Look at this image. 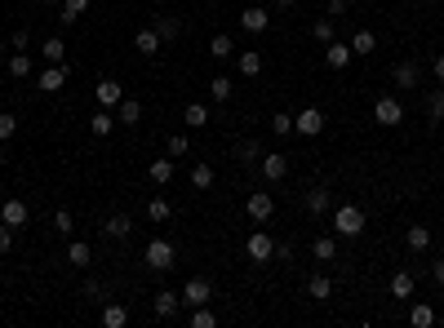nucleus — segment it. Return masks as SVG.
<instances>
[{
    "label": "nucleus",
    "mask_w": 444,
    "mask_h": 328,
    "mask_svg": "<svg viewBox=\"0 0 444 328\" xmlns=\"http://www.w3.org/2000/svg\"><path fill=\"white\" fill-rule=\"evenodd\" d=\"M151 306H155V320H174V315L183 311V293H174V288H160V293L151 297Z\"/></svg>",
    "instance_id": "0eeeda50"
},
{
    "label": "nucleus",
    "mask_w": 444,
    "mask_h": 328,
    "mask_svg": "<svg viewBox=\"0 0 444 328\" xmlns=\"http://www.w3.org/2000/svg\"><path fill=\"white\" fill-rule=\"evenodd\" d=\"M191 187H196V191H209V187H213V164H196V169H191Z\"/></svg>",
    "instance_id": "58836bf2"
},
{
    "label": "nucleus",
    "mask_w": 444,
    "mask_h": 328,
    "mask_svg": "<svg viewBox=\"0 0 444 328\" xmlns=\"http://www.w3.org/2000/svg\"><path fill=\"white\" fill-rule=\"evenodd\" d=\"M147 178H151V187H169V182H174V155H160V160H151Z\"/></svg>",
    "instance_id": "ddd939ff"
},
{
    "label": "nucleus",
    "mask_w": 444,
    "mask_h": 328,
    "mask_svg": "<svg viewBox=\"0 0 444 328\" xmlns=\"http://www.w3.org/2000/svg\"><path fill=\"white\" fill-rule=\"evenodd\" d=\"M27 217H31V209H27V204H22V200H5V204H0V222H9V226H27Z\"/></svg>",
    "instance_id": "9b49d317"
},
{
    "label": "nucleus",
    "mask_w": 444,
    "mask_h": 328,
    "mask_svg": "<svg viewBox=\"0 0 444 328\" xmlns=\"http://www.w3.org/2000/svg\"><path fill=\"white\" fill-rule=\"evenodd\" d=\"M391 76H395V84H400V89H413V84H418V67H413V63H395Z\"/></svg>",
    "instance_id": "473e14b6"
},
{
    "label": "nucleus",
    "mask_w": 444,
    "mask_h": 328,
    "mask_svg": "<svg viewBox=\"0 0 444 328\" xmlns=\"http://www.w3.org/2000/svg\"><path fill=\"white\" fill-rule=\"evenodd\" d=\"M333 235H342V240L365 235V209L360 204H338L333 209Z\"/></svg>",
    "instance_id": "f257e3e1"
},
{
    "label": "nucleus",
    "mask_w": 444,
    "mask_h": 328,
    "mask_svg": "<svg viewBox=\"0 0 444 328\" xmlns=\"http://www.w3.org/2000/svg\"><path fill=\"white\" fill-rule=\"evenodd\" d=\"M293 129L303 133V138H320V133H325V111H320V107H303V111L293 116Z\"/></svg>",
    "instance_id": "7ed1b4c3"
},
{
    "label": "nucleus",
    "mask_w": 444,
    "mask_h": 328,
    "mask_svg": "<svg viewBox=\"0 0 444 328\" xmlns=\"http://www.w3.org/2000/svg\"><path fill=\"white\" fill-rule=\"evenodd\" d=\"M112 129H116V116L107 111V107H102V111H93V116H89V133H93V138H107Z\"/></svg>",
    "instance_id": "5701e85b"
},
{
    "label": "nucleus",
    "mask_w": 444,
    "mask_h": 328,
    "mask_svg": "<svg viewBox=\"0 0 444 328\" xmlns=\"http://www.w3.org/2000/svg\"><path fill=\"white\" fill-rule=\"evenodd\" d=\"M311 36H316V40H333V36H338V27H333V18H316V22H311Z\"/></svg>",
    "instance_id": "79ce46f5"
},
{
    "label": "nucleus",
    "mask_w": 444,
    "mask_h": 328,
    "mask_svg": "<svg viewBox=\"0 0 444 328\" xmlns=\"http://www.w3.org/2000/svg\"><path fill=\"white\" fill-rule=\"evenodd\" d=\"M351 45H342V40H329V49H325V63H329V71H342L346 63H351Z\"/></svg>",
    "instance_id": "dca6fc26"
},
{
    "label": "nucleus",
    "mask_w": 444,
    "mask_h": 328,
    "mask_svg": "<svg viewBox=\"0 0 444 328\" xmlns=\"http://www.w3.org/2000/svg\"><path fill=\"white\" fill-rule=\"evenodd\" d=\"M311 258H316V262H333V258H338V240H333V235H320L316 244H311Z\"/></svg>",
    "instance_id": "b1692460"
},
{
    "label": "nucleus",
    "mask_w": 444,
    "mask_h": 328,
    "mask_svg": "<svg viewBox=\"0 0 444 328\" xmlns=\"http://www.w3.org/2000/svg\"><path fill=\"white\" fill-rule=\"evenodd\" d=\"M9 76H14V80H27V76H31V58L22 54V49L9 58Z\"/></svg>",
    "instance_id": "4c0bfd02"
},
{
    "label": "nucleus",
    "mask_w": 444,
    "mask_h": 328,
    "mask_svg": "<svg viewBox=\"0 0 444 328\" xmlns=\"http://www.w3.org/2000/svg\"><path fill=\"white\" fill-rule=\"evenodd\" d=\"M14 133H18V120L9 116V111H0V142H9Z\"/></svg>",
    "instance_id": "c03bdc74"
},
{
    "label": "nucleus",
    "mask_w": 444,
    "mask_h": 328,
    "mask_svg": "<svg viewBox=\"0 0 444 328\" xmlns=\"http://www.w3.org/2000/svg\"><path fill=\"white\" fill-rule=\"evenodd\" d=\"M258 71H262V54L245 49V54H240V76H258Z\"/></svg>",
    "instance_id": "e433bc0d"
},
{
    "label": "nucleus",
    "mask_w": 444,
    "mask_h": 328,
    "mask_svg": "<svg viewBox=\"0 0 444 328\" xmlns=\"http://www.w3.org/2000/svg\"><path fill=\"white\" fill-rule=\"evenodd\" d=\"M147 217H151V222H169V217H174V204L164 200V196H151V200H147Z\"/></svg>",
    "instance_id": "a878e982"
},
{
    "label": "nucleus",
    "mask_w": 444,
    "mask_h": 328,
    "mask_svg": "<svg viewBox=\"0 0 444 328\" xmlns=\"http://www.w3.org/2000/svg\"><path fill=\"white\" fill-rule=\"evenodd\" d=\"M14 235H18L14 226H9V222H0V253H9V249H14Z\"/></svg>",
    "instance_id": "de8ad7c7"
},
{
    "label": "nucleus",
    "mask_w": 444,
    "mask_h": 328,
    "mask_svg": "<svg viewBox=\"0 0 444 328\" xmlns=\"http://www.w3.org/2000/svg\"><path fill=\"white\" fill-rule=\"evenodd\" d=\"M155 31H160V40H178V36H183V22H178L174 14H160L155 18Z\"/></svg>",
    "instance_id": "cd10ccee"
},
{
    "label": "nucleus",
    "mask_w": 444,
    "mask_h": 328,
    "mask_svg": "<svg viewBox=\"0 0 444 328\" xmlns=\"http://www.w3.org/2000/svg\"><path fill=\"white\" fill-rule=\"evenodd\" d=\"M169 155H174V160H178V155H187V138H183V133H174V138H169Z\"/></svg>",
    "instance_id": "09e8293b"
},
{
    "label": "nucleus",
    "mask_w": 444,
    "mask_h": 328,
    "mask_svg": "<svg viewBox=\"0 0 444 328\" xmlns=\"http://www.w3.org/2000/svg\"><path fill=\"white\" fill-rule=\"evenodd\" d=\"M307 297L329 302V297H333V279H329V275H311V279H307Z\"/></svg>",
    "instance_id": "412c9836"
},
{
    "label": "nucleus",
    "mask_w": 444,
    "mask_h": 328,
    "mask_svg": "<svg viewBox=\"0 0 444 328\" xmlns=\"http://www.w3.org/2000/svg\"><path fill=\"white\" fill-rule=\"evenodd\" d=\"M307 213H329V187H311L307 191Z\"/></svg>",
    "instance_id": "393cba45"
},
{
    "label": "nucleus",
    "mask_w": 444,
    "mask_h": 328,
    "mask_svg": "<svg viewBox=\"0 0 444 328\" xmlns=\"http://www.w3.org/2000/svg\"><path fill=\"white\" fill-rule=\"evenodd\" d=\"M431 279H436V284L444 288V258H440V262H431Z\"/></svg>",
    "instance_id": "8fccbe9b"
},
{
    "label": "nucleus",
    "mask_w": 444,
    "mask_h": 328,
    "mask_svg": "<svg viewBox=\"0 0 444 328\" xmlns=\"http://www.w3.org/2000/svg\"><path fill=\"white\" fill-rule=\"evenodd\" d=\"M209 297H213V284H209L205 275H196V279H187V284H183V306H187V311L209 306Z\"/></svg>",
    "instance_id": "f03ea898"
},
{
    "label": "nucleus",
    "mask_w": 444,
    "mask_h": 328,
    "mask_svg": "<svg viewBox=\"0 0 444 328\" xmlns=\"http://www.w3.org/2000/svg\"><path fill=\"white\" fill-rule=\"evenodd\" d=\"M271 133H275V138H289V133H293V116L289 111H275L271 116Z\"/></svg>",
    "instance_id": "a19ab883"
},
{
    "label": "nucleus",
    "mask_w": 444,
    "mask_h": 328,
    "mask_svg": "<svg viewBox=\"0 0 444 328\" xmlns=\"http://www.w3.org/2000/svg\"><path fill=\"white\" fill-rule=\"evenodd\" d=\"M374 120H378L382 129H395V125L404 120V107H400V98H391V93H387V98H378V102H374Z\"/></svg>",
    "instance_id": "20e7f679"
},
{
    "label": "nucleus",
    "mask_w": 444,
    "mask_h": 328,
    "mask_svg": "<svg viewBox=\"0 0 444 328\" xmlns=\"http://www.w3.org/2000/svg\"><path fill=\"white\" fill-rule=\"evenodd\" d=\"M102 324L107 328H125L129 324V311L120 306V302H112V306H102Z\"/></svg>",
    "instance_id": "2f4dec72"
},
{
    "label": "nucleus",
    "mask_w": 444,
    "mask_h": 328,
    "mask_svg": "<svg viewBox=\"0 0 444 328\" xmlns=\"http://www.w3.org/2000/svg\"><path fill=\"white\" fill-rule=\"evenodd\" d=\"M409 324H413V328H431V324H436V306H427V302H418V306L409 311Z\"/></svg>",
    "instance_id": "7c9ffc66"
},
{
    "label": "nucleus",
    "mask_w": 444,
    "mask_h": 328,
    "mask_svg": "<svg viewBox=\"0 0 444 328\" xmlns=\"http://www.w3.org/2000/svg\"><path fill=\"white\" fill-rule=\"evenodd\" d=\"M258 169H262V178H267V182H280L284 173H289V155H280V151H262Z\"/></svg>",
    "instance_id": "6e6552de"
},
{
    "label": "nucleus",
    "mask_w": 444,
    "mask_h": 328,
    "mask_svg": "<svg viewBox=\"0 0 444 328\" xmlns=\"http://www.w3.org/2000/svg\"><path fill=\"white\" fill-rule=\"evenodd\" d=\"M342 9H346V0H329V18H338Z\"/></svg>",
    "instance_id": "603ef678"
},
{
    "label": "nucleus",
    "mask_w": 444,
    "mask_h": 328,
    "mask_svg": "<svg viewBox=\"0 0 444 328\" xmlns=\"http://www.w3.org/2000/svg\"><path fill=\"white\" fill-rule=\"evenodd\" d=\"M67 262H71V266H80V271H85V266L93 262V249L85 244V240H71V244H67Z\"/></svg>",
    "instance_id": "aec40b11"
},
{
    "label": "nucleus",
    "mask_w": 444,
    "mask_h": 328,
    "mask_svg": "<svg viewBox=\"0 0 444 328\" xmlns=\"http://www.w3.org/2000/svg\"><path fill=\"white\" fill-rule=\"evenodd\" d=\"M440 240H444V231H440Z\"/></svg>",
    "instance_id": "864d4df0"
},
{
    "label": "nucleus",
    "mask_w": 444,
    "mask_h": 328,
    "mask_svg": "<svg viewBox=\"0 0 444 328\" xmlns=\"http://www.w3.org/2000/svg\"><path fill=\"white\" fill-rule=\"evenodd\" d=\"M404 244H409L413 253H422L431 244V226H409V231H404Z\"/></svg>",
    "instance_id": "c756f323"
},
{
    "label": "nucleus",
    "mask_w": 444,
    "mask_h": 328,
    "mask_svg": "<svg viewBox=\"0 0 444 328\" xmlns=\"http://www.w3.org/2000/svg\"><path fill=\"white\" fill-rule=\"evenodd\" d=\"M245 253L262 266V262H271V258H275V240L267 235V231H254V235L245 240Z\"/></svg>",
    "instance_id": "423d86ee"
},
{
    "label": "nucleus",
    "mask_w": 444,
    "mask_h": 328,
    "mask_svg": "<svg viewBox=\"0 0 444 328\" xmlns=\"http://www.w3.org/2000/svg\"><path fill=\"white\" fill-rule=\"evenodd\" d=\"M67 58V40L63 36H49V40H45V63H63Z\"/></svg>",
    "instance_id": "72a5a7b5"
},
{
    "label": "nucleus",
    "mask_w": 444,
    "mask_h": 328,
    "mask_svg": "<svg viewBox=\"0 0 444 328\" xmlns=\"http://www.w3.org/2000/svg\"><path fill=\"white\" fill-rule=\"evenodd\" d=\"M391 297H413V271H395L391 275Z\"/></svg>",
    "instance_id": "c85d7f7f"
},
{
    "label": "nucleus",
    "mask_w": 444,
    "mask_h": 328,
    "mask_svg": "<svg viewBox=\"0 0 444 328\" xmlns=\"http://www.w3.org/2000/svg\"><path fill=\"white\" fill-rule=\"evenodd\" d=\"M116 125H125V129L142 125V102H138V98H125V102L116 107Z\"/></svg>",
    "instance_id": "4468645a"
},
{
    "label": "nucleus",
    "mask_w": 444,
    "mask_h": 328,
    "mask_svg": "<svg viewBox=\"0 0 444 328\" xmlns=\"http://www.w3.org/2000/svg\"><path fill=\"white\" fill-rule=\"evenodd\" d=\"M346 45H351V54H355V58H369V54L378 49V36H374V31H355Z\"/></svg>",
    "instance_id": "6ab92c4d"
},
{
    "label": "nucleus",
    "mask_w": 444,
    "mask_h": 328,
    "mask_svg": "<svg viewBox=\"0 0 444 328\" xmlns=\"http://www.w3.org/2000/svg\"><path fill=\"white\" fill-rule=\"evenodd\" d=\"M231 54H236V40H231L227 31H218V36L209 40V58H218V63H227Z\"/></svg>",
    "instance_id": "4be33fe9"
},
{
    "label": "nucleus",
    "mask_w": 444,
    "mask_h": 328,
    "mask_svg": "<svg viewBox=\"0 0 444 328\" xmlns=\"http://www.w3.org/2000/svg\"><path fill=\"white\" fill-rule=\"evenodd\" d=\"M231 89H236V84L227 80V76H213V80H209V98H213V102H227V98H231Z\"/></svg>",
    "instance_id": "c9c22d12"
},
{
    "label": "nucleus",
    "mask_w": 444,
    "mask_h": 328,
    "mask_svg": "<svg viewBox=\"0 0 444 328\" xmlns=\"http://www.w3.org/2000/svg\"><path fill=\"white\" fill-rule=\"evenodd\" d=\"M191 328H213V324H218V315H213L209 306H196V311H191V320H187Z\"/></svg>",
    "instance_id": "37998d69"
},
{
    "label": "nucleus",
    "mask_w": 444,
    "mask_h": 328,
    "mask_svg": "<svg viewBox=\"0 0 444 328\" xmlns=\"http://www.w3.org/2000/svg\"><path fill=\"white\" fill-rule=\"evenodd\" d=\"M160 45H164V40H160V31H151V27H142V31L134 36V49H138V54H147V58L160 54Z\"/></svg>",
    "instance_id": "f3484780"
},
{
    "label": "nucleus",
    "mask_w": 444,
    "mask_h": 328,
    "mask_svg": "<svg viewBox=\"0 0 444 328\" xmlns=\"http://www.w3.org/2000/svg\"><path fill=\"white\" fill-rule=\"evenodd\" d=\"M129 231H134L129 213H112V217H107V226H102V235H107V240H125Z\"/></svg>",
    "instance_id": "a211bd4d"
},
{
    "label": "nucleus",
    "mask_w": 444,
    "mask_h": 328,
    "mask_svg": "<svg viewBox=\"0 0 444 328\" xmlns=\"http://www.w3.org/2000/svg\"><path fill=\"white\" fill-rule=\"evenodd\" d=\"M142 258H147V266L160 275V271H169V266H174V244H169V240H151Z\"/></svg>",
    "instance_id": "39448f33"
},
{
    "label": "nucleus",
    "mask_w": 444,
    "mask_h": 328,
    "mask_svg": "<svg viewBox=\"0 0 444 328\" xmlns=\"http://www.w3.org/2000/svg\"><path fill=\"white\" fill-rule=\"evenodd\" d=\"M427 116H431V125H444V89H436L427 98Z\"/></svg>",
    "instance_id": "ea45409f"
},
{
    "label": "nucleus",
    "mask_w": 444,
    "mask_h": 328,
    "mask_svg": "<svg viewBox=\"0 0 444 328\" xmlns=\"http://www.w3.org/2000/svg\"><path fill=\"white\" fill-rule=\"evenodd\" d=\"M93 98H98V107H120L125 102V84H116V80H98V89H93Z\"/></svg>",
    "instance_id": "9d476101"
},
{
    "label": "nucleus",
    "mask_w": 444,
    "mask_h": 328,
    "mask_svg": "<svg viewBox=\"0 0 444 328\" xmlns=\"http://www.w3.org/2000/svg\"><path fill=\"white\" fill-rule=\"evenodd\" d=\"M63 84H67V67H63V63H49V67L40 71V89H45V93H58Z\"/></svg>",
    "instance_id": "2eb2a0df"
},
{
    "label": "nucleus",
    "mask_w": 444,
    "mask_h": 328,
    "mask_svg": "<svg viewBox=\"0 0 444 328\" xmlns=\"http://www.w3.org/2000/svg\"><path fill=\"white\" fill-rule=\"evenodd\" d=\"M240 27L258 36V31H267V27H271V14H267V9H262V5H249L245 14H240Z\"/></svg>",
    "instance_id": "f8f14e48"
},
{
    "label": "nucleus",
    "mask_w": 444,
    "mask_h": 328,
    "mask_svg": "<svg viewBox=\"0 0 444 328\" xmlns=\"http://www.w3.org/2000/svg\"><path fill=\"white\" fill-rule=\"evenodd\" d=\"M431 71H436V80L444 84V54H436V63H431Z\"/></svg>",
    "instance_id": "3c124183"
},
{
    "label": "nucleus",
    "mask_w": 444,
    "mask_h": 328,
    "mask_svg": "<svg viewBox=\"0 0 444 328\" xmlns=\"http://www.w3.org/2000/svg\"><path fill=\"white\" fill-rule=\"evenodd\" d=\"M258 160H262V151L254 147V142H245V147H240V164H249V169H254Z\"/></svg>",
    "instance_id": "49530a36"
},
{
    "label": "nucleus",
    "mask_w": 444,
    "mask_h": 328,
    "mask_svg": "<svg viewBox=\"0 0 444 328\" xmlns=\"http://www.w3.org/2000/svg\"><path fill=\"white\" fill-rule=\"evenodd\" d=\"M54 231H58V235H71V231H76V226H71V213H67V209L54 213Z\"/></svg>",
    "instance_id": "a18cd8bd"
},
{
    "label": "nucleus",
    "mask_w": 444,
    "mask_h": 328,
    "mask_svg": "<svg viewBox=\"0 0 444 328\" xmlns=\"http://www.w3.org/2000/svg\"><path fill=\"white\" fill-rule=\"evenodd\" d=\"M187 125L191 129H205L209 125V107L205 102H187Z\"/></svg>",
    "instance_id": "f704fd0d"
},
{
    "label": "nucleus",
    "mask_w": 444,
    "mask_h": 328,
    "mask_svg": "<svg viewBox=\"0 0 444 328\" xmlns=\"http://www.w3.org/2000/svg\"><path fill=\"white\" fill-rule=\"evenodd\" d=\"M85 9H89V0H63V14H58V18H63V27H76Z\"/></svg>",
    "instance_id": "bb28decb"
},
{
    "label": "nucleus",
    "mask_w": 444,
    "mask_h": 328,
    "mask_svg": "<svg viewBox=\"0 0 444 328\" xmlns=\"http://www.w3.org/2000/svg\"><path fill=\"white\" fill-rule=\"evenodd\" d=\"M245 213L254 217V222H267V217L275 213V200H271V191H254V196L245 200Z\"/></svg>",
    "instance_id": "1a4fd4ad"
}]
</instances>
